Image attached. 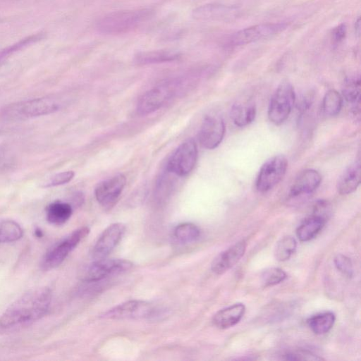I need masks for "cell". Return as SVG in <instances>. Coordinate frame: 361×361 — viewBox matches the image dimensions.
Listing matches in <instances>:
<instances>
[{
    "instance_id": "29",
    "label": "cell",
    "mask_w": 361,
    "mask_h": 361,
    "mask_svg": "<svg viewBox=\"0 0 361 361\" xmlns=\"http://www.w3.org/2000/svg\"><path fill=\"white\" fill-rule=\"evenodd\" d=\"M343 98L355 109L360 104V78L348 79L343 88Z\"/></svg>"
},
{
    "instance_id": "8",
    "label": "cell",
    "mask_w": 361,
    "mask_h": 361,
    "mask_svg": "<svg viewBox=\"0 0 361 361\" xmlns=\"http://www.w3.org/2000/svg\"><path fill=\"white\" fill-rule=\"evenodd\" d=\"M288 167L283 155H276L266 161L257 174L255 186L260 192H266L276 186L283 178Z\"/></svg>"
},
{
    "instance_id": "32",
    "label": "cell",
    "mask_w": 361,
    "mask_h": 361,
    "mask_svg": "<svg viewBox=\"0 0 361 361\" xmlns=\"http://www.w3.org/2000/svg\"><path fill=\"white\" fill-rule=\"evenodd\" d=\"M334 264L337 269L344 276L350 278L353 275L352 262L347 256L338 254L334 258Z\"/></svg>"
},
{
    "instance_id": "28",
    "label": "cell",
    "mask_w": 361,
    "mask_h": 361,
    "mask_svg": "<svg viewBox=\"0 0 361 361\" xmlns=\"http://www.w3.org/2000/svg\"><path fill=\"white\" fill-rule=\"evenodd\" d=\"M296 247L295 239L290 235L285 236L277 243L274 249V256L278 261H286L295 252Z\"/></svg>"
},
{
    "instance_id": "20",
    "label": "cell",
    "mask_w": 361,
    "mask_h": 361,
    "mask_svg": "<svg viewBox=\"0 0 361 361\" xmlns=\"http://www.w3.org/2000/svg\"><path fill=\"white\" fill-rule=\"evenodd\" d=\"M360 183V165L357 161L350 165L338 179L337 189L340 194L348 195L354 192Z\"/></svg>"
},
{
    "instance_id": "13",
    "label": "cell",
    "mask_w": 361,
    "mask_h": 361,
    "mask_svg": "<svg viewBox=\"0 0 361 361\" xmlns=\"http://www.w3.org/2000/svg\"><path fill=\"white\" fill-rule=\"evenodd\" d=\"M126 230L122 223H114L106 228L96 241L92 252L95 259L106 258L121 240Z\"/></svg>"
},
{
    "instance_id": "14",
    "label": "cell",
    "mask_w": 361,
    "mask_h": 361,
    "mask_svg": "<svg viewBox=\"0 0 361 361\" xmlns=\"http://www.w3.org/2000/svg\"><path fill=\"white\" fill-rule=\"evenodd\" d=\"M172 94V89L168 85L149 90L140 97L137 102V114L145 116L158 110L167 102Z\"/></svg>"
},
{
    "instance_id": "26",
    "label": "cell",
    "mask_w": 361,
    "mask_h": 361,
    "mask_svg": "<svg viewBox=\"0 0 361 361\" xmlns=\"http://www.w3.org/2000/svg\"><path fill=\"white\" fill-rule=\"evenodd\" d=\"M23 235V228L15 221H0V243H11L18 240Z\"/></svg>"
},
{
    "instance_id": "27",
    "label": "cell",
    "mask_w": 361,
    "mask_h": 361,
    "mask_svg": "<svg viewBox=\"0 0 361 361\" xmlns=\"http://www.w3.org/2000/svg\"><path fill=\"white\" fill-rule=\"evenodd\" d=\"M343 105V97L335 90H329L322 101V110L328 116H336Z\"/></svg>"
},
{
    "instance_id": "4",
    "label": "cell",
    "mask_w": 361,
    "mask_h": 361,
    "mask_svg": "<svg viewBox=\"0 0 361 361\" xmlns=\"http://www.w3.org/2000/svg\"><path fill=\"white\" fill-rule=\"evenodd\" d=\"M286 23H266L249 26L240 30L227 39L228 47H235L249 44L262 39L272 37L286 30Z\"/></svg>"
},
{
    "instance_id": "7",
    "label": "cell",
    "mask_w": 361,
    "mask_h": 361,
    "mask_svg": "<svg viewBox=\"0 0 361 361\" xmlns=\"http://www.w3.org/2000/svg\"><path fill=\"white\" fill-rule=\"evenodd\" d=\"M295 99L292 85L282 82L273 94L268 108L269 121L275 125L283 123L290 115Z\"/></svg>"
},
{
    "instance_id": "19",
    "label": "cell",
    "mask_w": 361,
    "mask_h": 361,
    "mask_svg": "<svg viewBox=\"0 0 361 361\" xmlns=\"http://www.w3.org/2000/svg\"><path fill=\"white\" fill-rule=\"evenodd\" d=\"M179 52L173 50H154L141 51L135 55L134 61L139 65H148L178 60Z\"/></svg>"
},
{
    "instance_id": "21",
    "label": "cell",
    "mask_w": 361,
    "mask_h": 361,
    "mask_svg": "<svg viewBox=\"0 0 361 361\" xmlns=\"http://www.w3.org/2000/svg\"><path fill=\"white\" fill-rule=\"evenodd\" d=\"M47 220L54 225L65 224L73 214V207L68 202L56 200L49 204L45 208Z\"/></svg>"
},
{
    "instance_id": "18",
    "label": "cell",
    "mask_w": 361,
    "mask_h": 361,
    "mask_svg": "<svg viewBox=\"0 0 361 361\" xmlns=\"http://www.w3.org/2000/svg\"><path fill=\"white\" fill-rule=\"evenodd\" d=\"M245 307L243 303H235L218 311L213 317L215 326L226 329L235 326L243 318Z\"/></svg>"
},
{
    "instance_id": "10",
    "label": "cell",
    "mask_w": 361,
    "mask_h": 361,
    "mask_svg": "<svg viewBox=\"0 0 361 361\" xmlns=\"http://www.w3.org/2000/svg\"><path fill=\"white\" fill-rule=\"evenodd\" d=\"M154 309L142 300H128L104 312L101 317L108 319H140L149 317Z\"/></svg>"
},
{
    "instance_id": "24",
    "label": "cell",
    "mask_w": 361,
    "mask_h": 361,
    "mask_svg": "<svg viewBox=\"0 0 361 361\" xmlns=\"http://www.w3.org/2000/svg\"><path fill=\"white\" fill-rule=\"evenodd\" d=\"M336 320L331 312H325L312 316L307 320L310 329L316 334L320 335L329 332L333 327Z\"/></svg>"
},
{
    "instance_id": "37",
    "label": "cell",
    "mask_w": 361,
    "mask_h": 361,
    "mask_svg": "<svg viewBox=\"0 0 361 361\" xmlns=\"http://www.w3.org/2000/svg\"><path fill=\"white\" fill-rule=\"evenodd\" d=\"M35 235L37 236V237H41L42 236V232L39 230V229H37L35 231Z\"/></svg>"
},
{
    "instance_id": "11",
    "label": "cell",
    "mask_w": 361,
    "mask_h": 361,
    "mask_svg": "<svg viewBox=\"0 0 361 361\" xmlns=\"http://www.w3.org/2000/svg\"><path fill=\"white\" fill-rule=\"evenodd\" d=\"M126 182V176L118 173L99 183L94 190L97 202L105 209L112 208L118 202Z\"/></svg>"
},
{
    "instance_id": "3",
    "label": "cell",
    "mask_w": 361,
    "mask_h": 361,
    "mask_svg": "<svg viewBox=\"0 0 361 361\" xmlns=\"http://www.w3.org/2000/svg\"><path fill=\"white\" fill-rule=\"evenodd\" d=\"M150 8L117 11L98 19L95 27L105 35H119L129 32L147 21L153 15Z\"/></svg>"
},
{
    "instance_id": "34",
    "label": "cell",
    "mask_w": 361,
    "mask_h": 361,
    "mask_svg": "<svg viewBox=\"0 0 361 361\" xmlns=\"http://www.w3.org/2000/svg\"><path fill=\"white\" fill-rule=\"evenodd\" d=\"M330 214V205L325 200L317 201L314 207L312 214L321 216L327 220Z\"/></svg>"
},
{
    "instance_id": "22",
    "label": "cell",
    "mask_w": 361,
    "mask_h": 361,
    "mask_svg": "<svg viewBox=\"0 0 361 361\" xmlns=\"http://www.w3.org/2000/svg\"><path fill=\"white\" fill-rule=\"evenodd\" d=\"M326 222V220L324 218L312 214L305 219L297 228V237L302 242L312 240L323 228Z\"/></svg>"
},
{
    "instance_id": "30",
    "label": "cell",
    "mask_w": 361,
    "mask_h": 361,
    "mask_svg": "<svg viewBox=\"0 0 361 361\" xmlns=\"http://www.w3.org/2000/svg\"><path fill=\"white\" fill-rule=\"evenodd\" d=\"M286 279V272L279 268H269L264 271L261 276L264 287H270L283 282Z\"/></svg>"
},
{
    "instance_id": "15",
    "label": "cell",
    "mask_w": 361,
    "mask_h": 361,
    "mask_svg": "<svg viewBox=\"0 0 361 361\" xmlns=\"http://www.w3.org/2000/svg\"><path fill=\"white\" fill-rule=\"evenodd\" d=\"M321 180V175L317 171H302L293 181L288 192V197L297 199L312 194L319 186Z\"/></svg>"
},
{
    "instance_id": "5",
    "label": "cell",
    "mask_w": 361,
    "mask_h": 361,
    "mask_svg": "<svg viewBox=\"0 0 361 361\" xmlns=\"http://www.w3.org/2000/svg\"><path fill=\"white\" fill-rule=\"evenodd\" d=\"M89 233L90 228L82 226L55 243L44 254L42 260V267L45 270H49L59 266Z\"/></svg>"
},
{
    "instance_id": "17",
    "label": "cell",
    "mask_w": 361,
    "mask_h": 361,
    "mask_svg": "<svg viewBox=\"0 0 361 361\" xmlns=\"http://www.w3.org/2000/svg\"><path fill=\"white\" fill-rule=\"evenodd\" d=\"M236 9L231 6L210 4L197 7L192 11V17L202 21H219L233 17Z\"/></svg>"
},
{
    "instance_id": "6",
    "label": "cell",
    "mask_w": 361,
    "mask_h": 361,
    "mask_svg": "<svg viewBox=\"0 0 361 361\" xmlns=\"http://www.w3.org/2000/svg\"><path fill=\"white\" fill-rule=\"evenodd\" d=\"M132 267L131 262L123 259H95L82 268L79 277L85 282H96L111 276L125 273Z\"/></svg>"
},
{
    "instance_id": "16",
    "label": "cell",
    "mask_w": 361,
    "mask_h": 361,
    "mask_svg": "<svg viewBox=\"0 0 361 361\" xmlns=\"http://www.w3.org/2000/svg\"><path fill=\"white\" fill-rule=\"evenodd\" d=\"M245 250V241L241 240L235 243L214 259L211 264L212 271L218 275L223 274L240 259Z\"/></svg>"
},
{
    "instance_id": "2",
    "label": "cell",
    "mask_w": 361,
    "mask_h": 361,
    "mask_svg": "<svg viewBox=\"0 0 361 361\" xmlns=\"http://www.w3.org/2000/svg\"><path fill=\"white\" fill-rule=\"evenodd\" d=\"M62 103L56 97L46 96L8 104L0 110V118L17 122L47 116L59 111Z\"/></svg>"
},
{
    "instance_id": "33",
    "label": "cell",
    "mask_w": 361,
    "mask_h": 361,
    "mask_svg": "<svg viewBox=\"0 0 361 361\" xmlns=\"http://www.w3.org/2000/svg\"><path fill=\"white\" fill-rule=\"evenodd\" d=\"M283 359L288 360H322V357H319L311 352L307 350H295L285 353L283 355Z\"/></svg>"
},
{
    "instance_id": "1",
    "label": "cell",
    "mask_w": 361,
    "mask_h": 361,
    "mask_svg": "<svg viewBox=\"0 0 361 361\" xmlns=\"http://www.w3.org/2000/svg\"><path fill=\"white\" fill-rule=\"evenodd\" d=\"M47 287L31 289L14 301L0 317V334L23 329L45 316L51 302Z\"/></svg>"
},
{
    "instance_id": "31",
    "label": "cell",
    "mask_w": 361,
    "mask_h": 361,
    "mask_svg": "<svg viewBox=\"0 0 361 361\" xmlns=\"http://www.w3.org/2000/svg\"><path fill=\"white\" fill-rule=\"evenodd\" d=\"M74 176L75 172L73 171L58 173L46 181L43 185V188H51L66 184L73 178Z\"/></svg>"
},
{
    "instance_id": "9",
    "label": "cell",
    "mask_w": 361,
    "mask_h": 361,
    "mask_svg": "<svg viewBox=\"0 0 361 361\" xmlns=\"http://www.w3.org/2000/svg\"><path fill=\"white\" fill-rule=\"evenodd\" d=\"M197 159V147L194 140L188 139L172 154L167 169L178 176L188 175L194 169Z\"/></svg>"
},
{
    "instance_id": "35",
    "label": "cell",
    "mask_w": 361,
    "mask_h": 361,
    "mask_svg": "<svg viewBox=\"0 0 361 361\" xmlns=\"http://www.w3.org/2000/svg\"><path fill=\"white\" fill-rule=\"evenodd\" d=\"M346 25L345 24H341L333 30L332 39L336 42H341L345 37L346 35Z\"/></svg>"
},
{
    "instance_id": "23",
    "label": "cell",
    "mask_w": 361,
    "mask_h": 361,
    "mask_svg": "<svg viewBox=\"0 0 361 361\" xmlns=\"http://www.w3.org/2000/svg\"><path fill=\"white\" fill-rule=\"evenodd\" d=\"M255 115V105L250 102H238L233 105L231 110V118L239 127L249 125L254 121Z\"/></svg>"
},
{
    "instance_id": "36",
    "label": "cell",
    "mask_w": 361,
    "mask_h": 361,
    "mask_svg": "<svg viewBox=\"0 0 361 361\" xmlns=\"http://www.w3.org/2000/svg\"><path fill=\"white\" fill-rule=\"evenodd\" d=\"M4 158V150L0 147V164L2 163Z\"/></svg>"
},
{
    "instance_id": "25",
    "label": "cell",
    "mask_w": 361,
    "mask_h": 361,
    "mask_svg": "<svg viewBox=\"0 0 361 361\" xmlns=\"http://www.w3.org/2000/svg\"><path fill=\"white\" fill-rule=\"evenodd\" d=\"M173 235L179 243L188 244L196 241L199 238L200 231L194 224L186 222L176 226Z\"/></svg>"
},
{
    "instance_id": "12",
    "label": "cell",
    "mask_w": 361,
    "mask_h": 361,
    "mask_svg": "<svg viewBox=\"0 0 361 361\" xmlns=\"http://www.w3.org/2000/svg\"><path fill=\"white\" fill-rule=\"evenodd\" d=\"M225 130L224 121L220 116L207 115L204 117L200 128V142L206 149H215L221 142Z\"/></svg>"
}]
</instances>
